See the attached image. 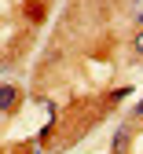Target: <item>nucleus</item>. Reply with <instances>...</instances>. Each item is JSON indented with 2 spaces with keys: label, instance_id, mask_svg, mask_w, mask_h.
Returning a JSON list of instances; mask_svg holds the SVG:
<instances>
[{
  "label": "nucleus",
  "instance_id": "f257e3e1",
  "mask_svg": "<svg viewBox=\"0 0 143 154\" xmlns=\"http://www.w3.org/2000/svg\"><path fill=\"white\" fill-rule=\"evenodd\" d=\"M15 103H18V88H15V85H0V110L8 114Z\"/></svg>",
  "mask_w": 143,
  "mask_h": 154
},
{
  "label": "nucleus",
  "instance_id": "f03ea898",
  "mask_svg": "<svg viewBox=\"0 0 143 154\" xmlns=\"http://www.w3.org/2000/svg\"><path fill=\"white\" fill-rule=\"evenodd\" d=\"M132 15H136V22L143 26V0H136V4H132Z\"/></svg>",
  "mask_w": 143,
  "mask_h": 154
},
{
  "label": "nucleus",
  "instance_id": "7ed1b4c3",
  "mask_svg": "<svg viewBox=\"0 0 143 154\" xmlns=\"http://www.w3.org/2000/svg\"><path fill=\"white\" fill-rule=\"evenodd\" d=\"M136 48H139V51H143V33H139V37H136Z\"/></svg>",
  "mask_w": 143,
  "mask_h": 154
}]
</instances>
